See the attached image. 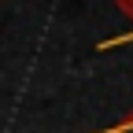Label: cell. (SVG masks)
Returning a JSON list of instances; mask_svg holds the SVG:
<instances>
[{
	"label": "cell",
	"instance_id": "6da1fadb",
	"mask_svg": "<svg viewBox=\"0 0 133 133\" xmlns=\"http://www.w3.org/2000/svg\"><path fill=\"white\" fill-rule=\"evenodd\" d=\"M107 133H133V107H129V111L122 115V122L115 126V129H107Z\"/></svg>",
	"mask_w": 133,
	"mask_h": 133
}]
</instances>
